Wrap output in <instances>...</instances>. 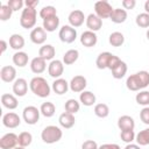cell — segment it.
Here are the masks:
<instances>
[{
	"label": "cell",
	"mask_w": 149,
	"mask_h": 149,
	"mask_svg": "<svg viewBox=\"0 0 149 149\" xmlns=\"http://www.w3.org/2000/svg\"><path fill=\"white\" fill-rule=\"evenodd\" d=\"M98 149H121V148L116 143H105V144H101Z\"/></svg>",
	"instance_id": "obj_47"
},
{
	"label": "cell",
	"mask_w": 149,
	"mask_h": 149,
	"mask_svg": "<svg viewBox=\"0 0 149 149\" xmlns=\"http://www.w3.org/2000/svg\"><path fill=\"white\" fill-rule=\"evenodd\" d=\"M118 127L120 130H134L135 121L130 115H121L118 119Z\"/></svg>",
	"instance_id": "obj_21"
},
{
	"label": "cell",
	"mask_w": 149,
	"mask_h": 149,
	"mask_svg": "<svg viewBox=\"0 0 149 149\" xmlns=\"http://www.w3.org/2000/svg\"><path fill=\"white\" fill-rule=\"evenodd\" d=\"M85 23H86V27L88 28V30L94 31V33L100 30L101 27H102V20L99 16H97L95 14H93V13H91V14H88L86 16Z\"/></svg>",
	"instance_id": "obj_17"
},
{
	"label": "cell",
	"mask_w": 149,
	"mask_h": 149,
	"mask_svg": "<svg viewBox=\"0 0 149 149\" xmlns=\"http://www.w3.org/2000/svg\"><path fill=\"white\" fill-rule=\"evenodd\" d=\"M59 26V17L56 15V16H52V17H49V19H45L43 20V28L47 33H52L55 31Z\"/></svg>",
	"instance_id": "obj_29"
},
{
	"label": "cell",
	"mask_w": 149,
	"mask_h": 149,
	"mask_svg": "<svg viewBox=\"0 0 149 149\" xmlns=\"http://www.w3.org/2000/svg\"><path fill=\"white\" fill-rule=\"evenodd\" d=\"M63 136V132L59 127L57 126H47L42 133H41V139L44 143L47 144H52V143H56L58 142Z\"/></svg>",
	"instance_id": "obj_4"
},
{
	"label": "cell",
	"mask_w": 149,
	"mask_h": 149,
	"mask_svg": "<svg viewBox=\"0 0 149 149\" xmlns=\"http://www.w3.org/2000/svg\"><path fill=\"white\" fill-rule=\"evenodd\" d=\"M7 5L12 8L13 12H16L19 9H22V7L24 5V1H22V0H9L7 2Z\"/></svg>",
	"instance_id": "obj_43"
},
{
	"label": "cell",
	"mask_w": 149,
	"mask_h": 149,
	"mask_svg": "<svg viewBox=\"0 0 149 149\" xmlns=\"http://www.w3.org/2000/svg\"><path fill=\"white\" fill-rule=\"evenodd\" d=\"M40 111H41V114L45 118H51L54 116L55 112H56V107L55 105L51 102V101H45L41 105L40 107Z\"/></svg>",
	"instance_id": "obj_33"
},
{
	"label": "cell",
	"mask_w": 149,
	"mask_h": 149,
	"mask_svg": "<svg viewBox=\"0 0 149 149\" xmlns=\"http://www.w3.org/2000/svg\"><path fill=\"white\" fill-rule=\"evenodd\" d=\"M68 20H69V23L71 27L78 28L86 21V16L84 15V13L80 9H74L69 14Z\"/></svg>",
	"instance_id": "obj_12"
},
{
	"label": "cell",
	"mask_w": 149,
	"mask_h": 149,
	"mask_svg": "<svg viewBox=\"0 0 149 149\" xmlns=\"http://www.w3.org/2000/svg\"><path fill=\"white\" fill-rule=\"evenodd\" d=\"M64 108H65V112L71 113V114H76L80 108V104L76 99H69L65 101Z\"/></svg>",
	"instance_id": "obj_37"
},
{
	"label": "cell",
	"mask_w": 149,
	"mask_h": 149,
	"mask_svg": "<svg viewBox=\"0 0 149 149\" xmlns=\"http://www.w3.org/2000/svg\"><path fill=\"white\" fill-rule=\"evenodd\" d=\"M20 123H21V119L14 112H8V113L3 114V116H2V125L7 128L14 129V128L19 127Z\"/></svg>",
	"instance_id": "obj_13"
},
{
	"label": "cell",
	"mask_w": 149,
	"mask_h": 149,
	"mask_svg": "<svg viewBox=\"0 0 149 149\" xmlns=\"http://www.w3.org/2000/svg\"><path fill=\"white\" fill-rule=\"evenodd\" d=\"M24 38H23V36L22 35H20V34H13V35H10L9 36V42H8V44H9V47L12 48V49H14V50H16V51H21V49L24 47Z\"/></svg>",
	"instance_id": "obj_25"
},
{
	"label": "cell",
	"mask_w": 149,
	"mask_h": 149,
	"mask_svg": "<svg viewBox=\"0 0 149 149\" xmlns=\"http://www.w3.org/2000/svg\"><path fill=\"white\" fill-rule=\"evenodd\" d=\"M14 149H26V148H23V147H20V146H17V147H15Z\"/></svg>",
	"instance_id": "obj_53"
},
{
	"label": "cell",
	"mask_w": 149,
	"mask_h": 149,
	"mask_svg": "<svg viewBox=\"0 0 149 149\" xmlns=\"http://www.w3.org/2000/svg\"><path fill=\"white\" fill-rule=\"evenodd\" d=\"M51 88H52V91L56 94L62 95V94H64V93L68 92V90L70 88V85H69V83L64 78H58V79H55L54 80V83L51 85Z\"/></svg>",
	"instance_id": "obj_20"
},
{
	"label": "cell",
	"mask_w": 149,
	"mask_h": 149,
	"mask_svg": "<svg viewBox=\"0 0 149 149\" xmlns=\"http://www.w3.org/2000/svg\"><path fill=\"white\" fill-rule=\"evenodd\" d=\"M135 141L140 147L141 146H148L149 144V128L140 130L135 136Z\"/></svg>",
	"instance_id": "obj_34"
},
{
	"label": "cell",
	"mask_w": 149,
	"mask_h": 149,
	"mask_svg": "<svg viewBox=\"0 0 149 149\" xmlns=\"http://www.w3.org/2000/svg\"><path fill=\"white\" fill-rule=\"evenodd\" d=\"M28 91V83L24 78H16L13 83V93L16 97H24Z\"/></svg>",
	"instance_id": "obj_18"
},
{
	"label": "cell",
	"mask_w": 149,
	"mask_h": 149,
	"mask_svg": "<svg viewBox=\"0 0 149 149\" xmlns=\"http://www.w3.org/2000/svg\"><path fill=\"white\" fill-rule=\"evenodd\" d=\"M63 72H64V63H63V61L54 59L48 65V73H49L50 77H52L55 79L61 78Z\"/></svg>",
	"instance_id": "obj_9"
},
{
	"label": "cell",
	"mask_w": 149,
	"mask_h": 149,
	"mask_svg": "<svg viewBox=\"0 0 149 149\" xmlns=\"http://www.w3.org/2000/svg\"><path fill=\"white\" fill-rule=\"evenodd\" d=\"M127 70H128L127 64H126L123 61H120L119 64H118L113 70H111V71H112V77H113L114 79H121V78H123V77L126 76Z\"/></svg>",
	"instance_id": "obj_30"
},
{
	"label": "cell",
	"mask_w": 149,
	"mask_h": 149,
	"mask_svg": "<svg viewBox=\"0 0 149 149\" xmlns=\"http://www.w3.org/2000/svg\"><path fill=\"white\" fill-rule=\"evenodd\" d=\"M29 88L35 95L40 98H47L50 95V92H51V87L48 84L47 79L40 76L31 78V80L29 81Z\"/></svg>",
	"instance_id": "obj_2"
},
{
	"label": "cell",
	"mask_w": 149,
	"mask_h": 149,
	"mask_svg": "<svg viewBox=\"0 0 149 149\" xmlns=\"http://www.w3.org/2000/svg\"><path fill=\"white\" fill-rule=\"evenodd\" d=\"M146 36H147V38H148V41H149V28H148V30H147V33H146Z\"/></svg>",
	"instance_id": "obj_52"
},
{
	"label": "cell",
	"mask_w": 149,
	"mask_h": 149,
	"mask_svg": "<svg viewBox=\"0 0 149 149\" xmlns=\"http://www.w3.org/2000/svg\"><path fill=\"white\" fill-rule=\"evenodd\" d=\"M108 42L112 47H115V48L121 47L125 43V36L120 31H113L108 37Z\"/></svg>",
	"instance_id": "obj_32"
},
{
	"label": "cell",
	"mask_w": 149,
	"mask_h": 149,
	"mask_svg": "<svg viewBox=\"0 0 149 149\" xmlns=\"http://www.w3.org/2000/svg\"><path fill=\"white\" fill-rule=\"evenodd\" d=\"M113 10H114V8L106 0H100V1H97L94 3V14L97 16H99L101 20L102 19H109Z\"/></svg>",
	"instance_id": "obj_6"
},
{
	"label": "cell",
	"mask_w": 149,
	"mask_h": 149,
	"mask_svg": "<svg viewBox=\"0 0 149 149\" xmlns=\"http://www.w3.org/2000/svg\"><path fill=\"white\" fill-rule=\"evenodd\" d=\"M135 100L141 106H149V91H139V93L135 95Z\"/></svg>",
	"instance_id": "obj_39"
},
{
	"label": "cell",
	"mask_w": 149,
	"mask_h": 149,
	"mask_svg": "<svg viewBox=\"0 0 149 149\" xmlns=\"http://www.w3.org/2000/svg\"><path fill=\"white\" fill-rule=\"evenodd\" d=\"M12 59H13L14 65H16L19 68H24L28 64L29 57H28V54L24 52V51H16L13 55V58Z\"/></svg>",
	"instance_id": "obj_26"
},
{
	"label": "cell",
	"mask_w": 149,
	"mask_h": 149,
	"mask_svg": "<svg viewBox=\"0 0 149 149\" xmlns=\"http://www.w3.org/2000/svg\"><path fill=\"white\" fill-rule=\"evenodd\" d=\"M13 10L8 5H0V20L1 21H7L12 17Z\"/></svg>",
	"instance_id": "obj_41"
},
{
	"label": "cell",
	"mask_w": 149,
	"mask_h": 149,
	"mask_svg": "<svg viewBox=\"0 0 149 149\" xmlns=\"http://www.w3.org/2000/svg\"><path fill=\"white\" fill-rule=\"evenodd\" d=\"M58 122L59 125L65 128V129H70L74 126L76 123V119H74V114H71V113H68V112H63L59 118H58Z\"/></svg>",
	"instance_id": "obj_22"
},
{
	"label": "cell",
	"mask_w": 149,
	"mask_h": 149,
	"mask_svg": "<svg viewBox=\"0 0 149 149\" xmlns=\"http://www.w3.org/2000/svg\"><path fill=\"white\" fill-rule=\"evenodd\" d=\"M17 142H19V146L20 147H28L33 142V135L29 133V132H22L19 134V139H17Z\"/></svg>",
	"instance_id": "obj_36"
},
{
	"label": "cell",
	"mask_w": 149,
	"mask_h": 149,
	"mask_svg": "<svg viewBox=\"0 0 149 149\" xmlns=\"http://www.w3.org/2000/svg\"><path fill=\"white\" fill-rule=\"evenodd\" d=\"M0 78L5 83H14L16 80V69L12 65H5L0 70Z\"/></svg>",
	"instance_id": "obj_14"
},
{
	"label": "cell",
	"mask_w": 149,
	"mask_h": 149,
	"mask_svg": "<svg viewBox=\"0 0 149 149\" xmlns=\"http://www.w3.org/2000/svg\"><path fill=\"white\" fill-rule=\"evenodd\" d=\"M135 136L136 134L134 133V130H121L120 133V137L123 142L128 143H133V141H135Z\"/></svg>",
	"instance_id": "obj_42"
},
{
	"label": "cell",
	"mask_w": 149,
	"mask_h": 149,
	"mask_svg": "<svg viewBox=\"0 0 149 149\" xmlns=\"http://www.w3.org/2000/svg\"><path fill=\"white\" fill-rule=\"evenodd\" d=\"M94 114L98 116V118H107L108 114H109V107L108 105L104 104V102H100V104H95L94 105Z\"/></svg>",
	"instance_id": "obj_35"
},
{
	"label": "cell",
	"mask_w": 149,
	"mask_h": 149,
	"mask_svg": "<svg viewBox=\"0 0 149 149\" xmlns=\"http://www.w3.org/2000/svg\"><path fill=\"white\" fill-rule=\"evenodd\" d=\"M38 3H40L38 0H26L24 1L26 7H28V8H35L36 9V7L38 6Z\"/></svg>",
	"instance_id": "obj_48"
},
{
	"label": "cell",
	"mask_w": 149,
	"mask_h": 149,
	"mask_svg": "<svg viewBox=\"0 0 149 149\" xmlns=\"http://www.w3.org/2000/svg\"><path fill=\"white\" fill-rule=\"evenodd\" d=\"M98 42V36L94 31H91V30H86L84 33H81L80 35V43L86 47V48H92L97 44Z\"/></svg>",
	"instance_id": "obj_16"
},
{
	"label": "cell",
	"mask_w": 149,
	"mask_h": 149,
	"mask_svg": "<svg viewBox=\"0 0 149 149\" xmlns=\"http://www.w3.org/2000/svg\"><path fill=\"white\" fill-rule=\"evenodd\" d=\"M135 23L140 28H149V14L146 12L140 13L135 19Z\"/></svg>",
	"instance_id": "obj_40"
},
{
	"label": "cell",
	"mask_w": 149,
	"mask_h": 149,
	"mask_svg": "<svg viewBox=\"0 0 149 149\" xmlns=\"http://www.w3.org/2000/svg\"><path fill=\"white\" fill-rule=\"evenodd\" d=\"M123 9H133L136 6V1L135 0H123L121 2Z\"/></svg>",
	"instance_id": "obj_46"
},
{
	"label": "cell",
	"mask_w": 149,
	"mask_h": 149,
	"mask_svg": "<svg viewBox=\"0 0 149 149\" xmlns=\"http://www.w3.org/2000/svg\"><path fill=\"white\" fill-rule=\"evenodd\" d=\"M125 149H141V147L137 144V143H128Z\"/></svg>",
	"instance_id": "obj_49"
},
{
	"label": "cell",
	"mask_w": 149,
	"mask_h": 149,
	"mask_svg": "<svg viewBox=\"0 0 149 149\" xmlns=\"http://www.w3.org/2000/svg\"><path fill=\"white\" fill-rule=\"evenodd\" d=\"M56 15H57V9L54 6H44L40 10V16L43 20L49 19V17H52V16H56Z\"/></svg>",
	"instance_id": "obj_38"
},
{
	"label": "cell",
	"mask_w": 149,
	"mask_h": 149,
	"mask_svg": "<svg viewBox=\"0 0 149 149\" xmlns=\"http://www.w3.org/2000/svg\"><path fill=\"white\" fill-rule=\"evenodd\" d=\"M79 58V51L77 49H70L63 55V63L64 65H71L77 62Z\"/></svg>",
	"instance_id": "obj_31"
},
{
	"label": "cell",
	"mask_w": 149,
	"mask_h": 149,
	"mask_svg": "<svg viewBox=\"0 0 149 149\" xmlns=\"http://www.w3.org/2000/svg\"><path fill=\"white\" fill-rule=\"evenodd\" d=\"M19 135L14 133H7L0 139V148L1 149H14L15 147L19 146L17 142Z\"/></svg>",
	"instance_id": "obj_10"
},
{
	"label": "cell",
	"mask_w": 149,
	"mask_h": 149,
	"mask_svg": "<svg viewBox=\"0 0 149 149\" xmlns=\"http://www.w3.org/2000/svg\"><path fill=\"white\" fill-rule=\"evenodd\" d=\"M45 69H47V61L43 59L42 57L37 56V57H34L30 61V70H31L33 73L40 74V73L44 72Z\"/></svg>",
	"instance_id": "obj_19"
},
{
	"label": "cell",
	"mask_w": 149,
	"mask_h": 149,
	"mask_svg": "<svg viewBox=\"0 0 149 149\" xmlns=\"http://www.w3.org/2000/svg\"><path fill=\"white\" fill-rule=\"evenodd\" d=\"M127 10L123 8H114L112 15H111V21L114 23H123L127 20Z\"/></svg>",
	"instance_id": "obj_27"
},
{
	"label": "cell",
	"mask_w": 149,
	"mask_h": 149,
	"mask_svg": "<svg viewBox=\"0 0 149 149\" xmlns=\"http://www.w3.org/2000/svg\"><path fill=\"white\" fill-rule=\"evenodd\" d=\"M55 55H56V50L51 44H43L38 49V56L45 61H54Z\"/></svg>",
	"instance_id": "obj_23"
},
{
	"label": "cell",
	"mask_w": 149,
	"mask_h": 149,
	"mask_svg": "<svg viewBox=\"0 0 149 149\" xmlns=\"http://www.w3.org/2000/svg\"><path fill=\"white\" fill-rule=\"evenodd\" d=\"M30 41L35 44H44V42L47 41V31L44 30L43 27H35L31 31H30Z\"/></svg>",
	"instance_id": "obj_15"
},
{
	"label": "cell",
	"mask_w": 149,
	"mask_h": 149,
	"mask_svg": "<svg viewBox=\"0 0 149 149\" xmlns=\"http://www.w3.org/2000/svg\"><path fill=\"white\" fill-rule=\"evenodd\" d=\"M0 45H1V54H3L6 51V49H7V42L5 40H1L0 41Z\"/></svg>",
	"instance_id": "obj_50"
},
{
	"label": "cell",
	"mask_w": 149,
	"mask_h": 149,
	"mask_svg": "<svg viewBox=\"0 0 149 149\" xmlns=\"http://www.w3.org/2000/svg\"><path fill=\"white\" fill-rule=\"evenodd\" d=\"M1 104L5 108H8V109H15L19 105V101H17V98L16 95L14 94H9V93H3L1 95Z\"/></svg>",
	"instance_id": "obj_24"
},
{
	"label": "cell",
	"mask_w": 149,
	"mask_h": 149,
	"mask_svg": "<svg viewBox=\"0 0 149 149\" xmlns=\"http://www.w3.org/2000/svg\"><path fill=\"white\" fill-rule=\"evenodd\" d=\"M69 85H70V90L72 92H74V93H81L83 91H85V88L87 86V80H86V78L84 76L78 74V76H74L71 79V81L69 83Z\"/></svg>",
	"instance_id": "obj_11"
},
{
	"label": "cell",
	"mask_w": 149,
	"mask_h": 149,
	"mask_svg": "<svg viewBox=\"0 0 149 149\" xmlns=\"http://www.w3.org/2000/svg\"><path fill=\"white\" fill-rule=\"evenodd\" d=\"M36 17H37V12L35 8H28L26 7L22 9L21 16H20V24L24 29H30L34 28L36 24Z\"/></svg>",
	"instance_id": "obj_5"
},
{
	"label": "cell",
	"mask_w": 149,
	"mask_h": 149,
	"mask_svg": "<svg viewBox=\"0 0 149 149\" xmlns=\"http://www.w3.org/2000/svg\"><path fill=\"white\" fill-rule=\"evenodd\" d=\"M140 119L144 125H149V106L143 107L140 112Z\"/></svg>",
	"instance_id": "obj_44"
},
{
	"label": "cell",
	"mask_w": 149,
	"mask_h": 149,
	"mask_svg": "<svg viewBox=\"0 0 149 149\" xmlns=\"http://www.w3.org/2000/svg\"><path fill=\"white\" fill-rule=\"evenodd\" d=\"M41 111L35 106H27L22 111V118L27 125H35L40 120Z\"/></svg>",
	"instance_id": "obj_7"
},
{
	"label": "cell",
	"mask_w": 149,
	"mask_h": 149,
	"mask_svg": "<svg viewBox=\"0 0 149 149\" xmlns=\"http://www.w3.org/2000/svg\"><path fill=\"white\" fill-rule=\"evenodd\" d=\"M148 85H149V72L146 70H142V71L130 74L126 80L127 88L133 92L143 90Z\"/></svg>",
	"instance_id": "obj_1"
},
{
	"label": "cell",
	"mask_w": 149,
	"mask_h": 149,
	"mask_svg": "<svg viewBox=\"0 0 149 149\" xmlns=\"http://www.w3.org/2000/svg\"><path fill=\"white\" fill-rule=\"evenodd\" d=\"M98 148H99L98 143L93 140H86L81 144V149H98Z\"/></svg>",
	"instance_id": "obj_45"
},
{
	"label": "cell",
	"mask_w": 149,
	"mask_h": 149,
	"mask_svg": "<svg viewBox=\"0 0 149 149\" xmlns=\"http://www.w3.org/2000/svg\"><path fill=\"white\" fill-rule=\"evenodd\" d=\"M144 10H146V13L149 14V0H147V1L144 2Z\"/></svg>",
	"instance_id": "obj_51"
},
{
	"label": "cell",
	"mask_w": 149,
	"mask_h": 149,
	"mask_svg": "<svg viewBox=\"0 0 149 149\" xmlns=\"http://www.w3.org/2000/svg\"><path fill=\"white\" fill-rule=\"evenodd\" d=\"M120 61L121 59L118 56H115L108 51H104V52L98 55V57L95 59V65L100 70H105V69L113 70L119 64Z\"/></svg>",
	"instance_id": "obj_3"
},
{
	"label": "cell",
	"mask_w": 149,
	"mask_h": 149,
	"mask_svg": "<svg viewBox=\"0 0 149 149\" xmlns=\"http://www.w3.org/2000/svg\"><path fill=\"white\" fill-rule=\"evenodd\" d=\"M95 100H97V98H95L94 93H92L91 91H83L79 94V101L86 107L93 106L95 104Z\"/></svg>",
	"instance_id": "obj_28"
},
{
	"label": "cell",
	"mask_w": 149,
	"mask_h": 149,
	"mask_svg": "<svg viewBox=\"0 0 149 149\" xmlns=\"http://www.w3.org/2000/svg\"><path fill=\"white\" fill-rule=\"evenodd\" d=\"M58 37L63 43H72L77 38V30L70 24H65L59 29Z\"/></svg>",
	"instance_id": "obj_8"
}]
</instances>
